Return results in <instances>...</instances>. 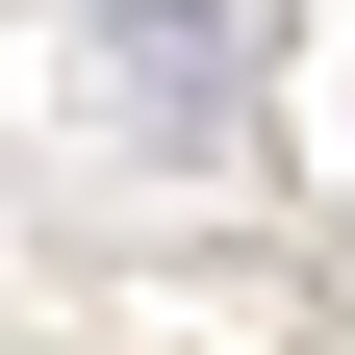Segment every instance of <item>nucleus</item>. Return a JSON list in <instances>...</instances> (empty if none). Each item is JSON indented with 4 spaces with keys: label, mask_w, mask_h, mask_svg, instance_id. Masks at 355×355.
Instances as JSON below:
<instances>
[{
    "label": "nucleus",
    "mask_w": 355,
    "mask_h": 355,
    "mask_svg": "<svg viewBox=\"0 0 355 355\" xmlns=\"http://www.w3.org/2000/svg\"><path fill=\"white\" fill-rule=\"evenodd\" d=\"M127 76H153V102L203 127V102H229V26H203V0H127Z\"/></svg>",
    "instance_id": "nucleus-1"
}]
</instances>
